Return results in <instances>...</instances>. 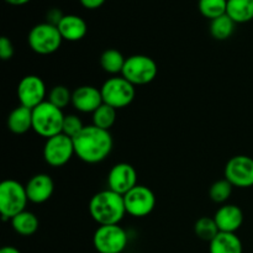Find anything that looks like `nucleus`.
I'll return each mask as SVG.
<instances>
[{"mask_svg":"<svg viewBox=\"0 0 253 253\" xmlns=\"http://www.w3.org/2000/svg\"><path fill=\"white\" fill-rule=\"evenodd\" d=\"M72 96H73V91L69 90V88H67L66 85H56L49 90L47 100L63 110L69 104H72Z\"/></svg>","mask_w":253,"mask_h":253,"instance_id":"28","label":"nucleus"},{"mask_svg":"<svg viewBox=\"0 0 253 253\" xmlns=\"http://www.w3.org/2000/svg\"><path fill=\"white\" fill-rule=\"evenodd\" d=\"M214 219L220 232L236 234L244 224V211L235 204H224L215 212Z\"/></svg>","mask_w":253,"mask_h":253,"instance_id":"16","label":"nucleus"},{"mask_svg":"<svg viewBox=\"0 0 253 253\" xmlns=\"http://www.w3.org/2000/svg\"><path fill=\"white\" fill-rule=\"evenodd\" d=\"M47 89L43 79L35 74H29L24 77L19 82L17 85V99L20 101V105L26 106L29 109H35L46 101Z\"/></svg>","mask_w":253,"mask_h":253,"instance_id":"12","label":"nucleus"},{"mask_svg":"<svg viewBox=\"0 0 253 253\" xmlns=\"http://www.w3.org/2000/svg\"><path fill=\"white\" fill-rule=\"evenodd\" d=\"M85 127L83 121L79 119L78 115L74 114H69V115L64 116L63 121V128H62V133L67 135L68 137L74 138L81 133V131Z\"/></svg>","mask_w":253,"mask_h":253,"instance_id":"29","label":"nucleus"},{"mask_svg":"<svg viewBox=\"0 0 253 253\" xmlns=\"http://www.w3.org/2000/svg\"><path fill=\"white\" fill-rule=\"evenodd\" d=\"M128 245V235L119 225H101L93 235V246L98 253H123Z\"/></svg>","mask_w":253,"mask_h":253,"instance_id":"8","label":"nucleus"},{"mask_svg":"<svg viewBox=\"0 0 253 253\" xmlns=\"http://www.w3.org/2000/svg\"><path fill=\"white\" fill-rule=\"evenodd\" d=\"M99 62H100V66L104 72L115 77L116 74L123 73L126 58L124 57V54L121 53L120 51H118V49L108 48L101 53Z\"/></svg>","mask_w":253,"mask_h":253,"instance_id":"22","label":"nucleus"},{"mask_svg":"<svg viewBox=\"0 0 253 253\" xmlns=\"http://www.w3.org/2000/svg\"><path fill=\"white\" fill-rule=\"evenodd\" d=\"M158 66L153 58L146 54H133L126 58L121 76L133 85H146L156 79Z\"/></svg>","mask_w":253,"mask_h":253,"instance_id":"5","label":"nucleus"},{"mask_svg":"<svg viewBox=\"0 0 253 253\" xmlns=\"http://www.w3.org/2000/svg\"><path fill=\"white\" fill-rule=\"evenodd\" d=\"M29 203L26 188L15 179H5L0 183V214L4 221L26 210Z\"/></svg>","mask_w":253,"mask_h":253,"instance_id":"4","label":"nucleus"},{"mask_svg":"<svg viewBox=\"0 0 253 253\" xmlns=\"http://www.w3.org/2000/svg\"><path fill=\"white\" fill-rule=\"evenodd\" d=\"M57 27H58L62 39L69 42L81 41L88 32V25L84 21L83 17L78 15H64Z\"/></svg>","mask_w":253,"mask_h":253,"instance_id":"17","label":"nucleus"},{"mask_svg":"<svg viewBox=\"0 0 253 253\" xmlns=\"http://www.w3.org/2000/svg\"><path fill=\"white\" fill-rule=\"evenodd\" d=\"M15 48L12 44L11 40L6 36H2L0 39V58L2 61H9L14 57Z\"/></svg>","mask_w":253,"mask_h":253,"instance_id":"30","label":"nucleus"},{"mask_svg":"<svg viewBox=\"0 0 253 253\" xmlns=\"http://www.w3.org/2000/svg\"><path fill=\"white\" fill-rule=\"evenodd\" d=\"M198 7L200 14L211 21L226 14L227 0H199Z\"/></svg>","mask_w":253,"mask_h":253,"instance_id":"26","label":"nucleus"},{"mask_svg":"<svg viewBox=\"0 0 253 253\" xmlns=\"http://www.w3.org/2000/svg\"><path fill=\"white\" fill-rule=\"evenodd\" d=\"M236 22L231 19L227 14L211 20L210 22V34L217 41H225L230 39L235 32Z\"/></svg>","mask_w":253,"mask_h":253,"instance_id":"23","label":"nucleus"},{"mask_svg":"<svg viewBox=\"0 0 253 253\" xmlns=\"http://www.w3.org/2000/svg\"><path fill=\"white\" fill-rule=\"evenodd\" d=\"M194 232L198 239L210 244L219 235L220 230L217 227L216 222H215L214 217L203 216L200 219H198L197 222H195Z\"/></svg>","mask_w":253,"mask_h":253,"instance_id":"25","label":"nucleus"},{"mask_svg":"<svg viewBox=\"0 0 253 253\" xmlns=\"http://www.w3.org/2000/svg\"><path fill=\"white\" fill-rule=\"evenodd\" d=\"M29 202L34 204H43L51 199L54 192V182L46 173L35 174L25 185Z\"/></svg>","mask_w":253,"mask_h":253,"instance_id":"15","label":"nucleus"},{"mask_svg":"<svg viewBox=\"0 0 253 253\" xmlns=\"http://www.w3.org/2000/svg\"><path fill=\"white\" fill-rule=\"evenodd\" d=\"M63 16H64V15H63V12L61 11V10L53 7V9H51V10H48V11H47V15H46L47 21L46 22H48V24L57 26V25L61 22V20L63 19Z\"/></svg>","mask_w":253,"mask_h":253,"instance_id":"31","label":"nucleus"},{"mask_svg":"<svg viewBox=\"0 0 253 253\" xmlns=\"http://www.w3.org/2000/svg\"><path fill=\"white\" fill-rule=\"evenodd\" d=\"M64 114L48 100L32 109V130L41 137L47 138L62 133Z\"/></svg>","mask_w":253,"mask_h":253,"instance_id":"3","label":"nucleus"},{"mask_svg":"<svg viewBox=\"0 0 253 253\" xmlns=\"http://www.w3.org/2000/svg\"><path fill=\"white\" fill-rule=\"evenodd\" d=\"M232 188L234 187H232L231 183L225 179V178L216 180L215 183H212L209 189L210 199L216 203V204H225L231 197Z\"/></svg>","mask_w":253,"mask_h":253,"instance_id":"27","label":"nucleus"},{"mask_svg":"<svg viewBox=\"0 0 253 253\" xmlns=\"http://www.w3.org/2000/svg\"><path fill=\"white\" fill-rule=\"evenodd\" d=\"M116 109L103 103L93 113V125L103 130L110 131L116 123Z\"/></svg>","mask_w":253,"mask_h":253,"instance_id":"24","label":"nucleus"},{"mask_svg":"<svg viewBox=\"0 0 253 253\" xmlns=\"http://www.w3.org/2000/svg\"><path fill=\"white\" fill-rule=\"evenodd\" d=\"M100 88L93 85H82L73 90L72 105L77 111L83 114H93L103 104Z\"/></svg>","mask_w":253,"mask_h":253,"instance_id":"14","label":"nucleus"},{"mask_svg":"<svg viewBox=\"0 0 253 253\" xmlns=\"http://www.w3.org/2000/svg\"><path fill=\"white\" fill-rule=\"evenodd\" d=\"M244 246L236 234L219 232L209 244V253H242Z\"/></svg>","mask_w":253,"mask_h":253,"instance_id":"19","label":"nucleus"},{"mask_svg":"<svg viewBox=\"0 0 253 253\" xmlns=\"http://www.w3.org/2000/svg\"><path fill=\"white\" fill-rule=\"evenodd\" d=\"M100 91L104 103L113 106L116 110L130 105L136 96L135 85L126 81L123 76L106 79L101 85Z\"/></svg>","mask_w":253,"mask_h":253,"instance_id":"7","label":"nucleus"},{"mask_svg":"<svg viewBox=\"0 0 253 253\" xmlns=\"http://www.w3.org/2000/svg\"><path fill=\"white\" fill-rule=\"evenodd\" d=\"M5 1H6L7 4L12 5V6H21V5H25L27 4V2H30L31 0H5Z\"/></svg>","mask_w":253,"mask_h":253,"instance_id":"33","label":"nucleus"},{"mask_svg":"<svg viewBox=\"0 0 253 253\" xmlns=\"http://www.w3.org/2000/svg\"><path fill=\"white\" fill-rule=\"evenodd\" d=\"M137 185V172L130 163H116L108 173V189L125 195Z\"/></svg>","mask_w":253,"mask_h":253,"instance_id":"13","label":"nucleus"},{"mask_svg":"<svg viewBox=\"0 0 253 253\" xmlns=\"http://www.w3.org/2000/svg\"><path fill=\"white\" fill-rule=\"evenodd\" d=\"M7 128L15 135H24L32 128V110L19 105L7 116Z\"/></svg>","mask_w":253,"mask_h":253,"instance_id":"18","label":"nucleus"},{"mask_svg":"<svg viewBox=\"0 0 253 253\" xmlns=\"http://www.w3.org/2000/svg\"><path fill=\"white\" fill-rule=\"evenodd\" d=\"M89 214L99 226L119 225L127 214L124 195L110 189L95 193L89 202Z\"/></svg>","mask_w":253,"mask_h":253,"instance_id":"2","label":"nucleus"},{"mask_svg":"<svg viewBox=\"0 0 253 253\" xmlns=\"http://www.w3.org/2000/svg\"><path fill=\"white\" fill-rule=\"evenodd\" d=\"M124 202L128 215L133 217H145L155 210L157 199L150 188L137 184L124 195Z\"/></svg>","mask_w":253,"mask_h":253,"instance_id":"10","label":"nucleus"},{"mask_svg":"<svg viewBox=\"0 0 253 253\" xmlns=\"http://www.w3.org/2000/svg\"><path fill=\"white\" fill-rule=\"evenodd\" d=\"M226 14L236 24L253 20V0H227Z\"/></svg>","mask_w":253,"mask_h":253,"instance_id":"21","label":"nucleus"},{"mask_svg":"<svg viewBox=\"0 0 253 253\" xmlns=\"http://www.w3.org/2000/svg\"><path fill=\"white\" fill-rule=\"evenodd\" d=\"M76 155L73 138L64 133L47 138L43 146V160L51 167L59 168L66 166Z\"/></svg>","mask_w":253,"mask_h":253,"instance_id":"9","label":"nucleus"},{"mask_svg":"<svg viewBox=\"0 0 253 253\" xmlns=\"http://www.w3.org/2000/svg\"><path fill=\"white\" fill-rule=\"evenodd\" d=\"M10 222H11L14 231L20 236H32L34 234H36L40 227V221L36 215L27 210L12 217Z\"/></svg>","mask_w":253,"mask_h":253,"instance_id":"20","label":"nucleus"},{"mask_svg":"<svg viewBox=\"0 0 253 253\" xmlns=\"http://www.w3.org/2000/svg\"><path fill=\"white\" fill-rule=\"evenodd\" d=\"M76 156L88 165H96L109 157L114 147L110 131L88 125L73 138Z\"/></svg>","mask_w":253,"mask_h":253,"instance_id":"1","label":"nucleus"},{"mask_svg":"<svg viewBox=\"0 0 253 253\" xmlns=\"http://www.w3.org/2000/svg\"><path fill=\"white\" fill-rule=\"evenodd\" d=\"M224 177L232 187L242 189L253 187V158L245 155L230 158L225 166Z\"/></svg>","mask_w":253,"mask_h":253,"instance_id":"11","label":"nucleus"},{"mask_svg":"<svg viewBox=\"0 0 253 253\" xmlns=\"http://www.w3.org/2000/svg\"><path fill=\"white\" fill-rule=\"evenodd\" d=\"M82 4V6L85 7V9L88 10H95V9H99L100 6H103L104 2L106 1V0H79Z\"/></svg>","mask_w":253,"mask_h":253,"instance_id":"32","label":"nucleus"},{"mask_svg":"<svg viewBox=\"0 0 253 253\" xmlns=\"http://www.w3.org/2000/svg\"><path fill=\"white\" fill-rule=\"evenodd\" d=\"M0 253H21L20 250H17L14 246H5L0 250Z\"/></svg>","mask_w":253,"mask_h":253,"instance_id":"34","label":"nucleus"},{"mask_svg":"<svg viewBox=\"0 0 253 253\" xmlns=\"http://www.w3.org/2000/svg\"><path fill=\"white\" fill-rule=\"evenodd\" d=\"M62 39L58 27L48 22L37 24L32 27L27 36L29 46L35 53L47 56L57 52L61 47Z\"/></svg>","mask_w":253,"mask_h":253,"instance_id":"6","label":"nucleus"}]
</instances>
